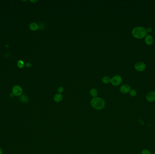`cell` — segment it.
<instances>
[{
  "label": "cell",
  "instance_id": "cell-7",
  "mask_svg": "<svg viewBox=\"0 0 155 154\" xmlns=\"http://www.w3.org/2000/svg\"><path fill=\"white\" fill-rule=\"evenodd\" d=\"M131 90V87L128 85H123L121 86L120 91L122 93L126 94L129 93Z\"/></svg>",
  "mask_w": 155,
  "mask_h": 154
},
{
  "label": "cell",
  "instance_id": "cell-10",
  "mask_svg": "<svg viewBox=\"0 0 155 154\" xmlns=\"http://www.w3.org/2000/svg\"><path fill=\"white\" fill-rule=\"evenodd\" d=\"M30 30L32 31H36L39 28V26L38 24L35 23H32L30 24L29 26Z\"/></svg>",
  "mask_w": 155,
  "mask_h": 154
},
{
  "label": "cell",
  "instance_id": "cell-16",
  "mask_svg": "<svg viewBox=\"0 0 155 154\" xmlns=\"http://www.w3.org/2000/svg\"><path fill=\"white\" fill-rule=\"evenodd\" d=\"M142 154H151V152L147 149H144L142 151Z\"/></svg>",
  "mask_w": 155,
  "mask_h": 154
},
{
  "label": "cell",
  "instance_id": "cell-14",
  "mask_svg": "<svg viewBox=\"0 0 155 154\" xmlns=\"http://www.w3.org/2000/svg\"><path fill=\"white\" fill-rule=\"evenodd\" d=\"M129 93L130 95L131 96H132V97H134V96H135L137 95V91H136L135 89H131Z\"/></svg>",
  "mask_w": 155,
  "mask_h": 154
},
{
  "label": "cell",
  "instance_id": "cell-3",
  "mask_svg": "<svg viewBox=\"0 0 155 154\" xmlns=\"http://www.w3.org/2000/svg\"><path fill=\"white\" fill-rule=\"evenodd\" d=\"M122 77L120 75H116L112 77L111 79V83L115 86H118L122 82Z\"/></svg>",
  "mask_w": 155,
  "mask_h": 154
},
{
  "label": "cell",
  "instance_id": "cell-11",
  "mask_svg": "<svg viewBox=\"0 0 155 154\" xmlns=\"http://www.w3.org/2000/svg\"><path fill=\"white\" fill-rule=\"evenodd\" d=\"M90 96L93 98L97 97V96L98 95V92L97 89L93 88L90 90Z\"/></svg>",
  "mask_w": 155,
  "mask_h": 154
},
{
  "label": "cell",
  "instance_id": "cell-6",
  "mask_svg": "<svg viewBox=\"0 0 155 154\" xmlns=\"http://www.w3.org/2000/svg\"><path fill=\"white\" fill-rule=\"evenodd\" d=\"M146 99L149 102L155 101V92L151 91L147 94L146 96Z\"/></svg>",
  "mask_w": 155,
  "mask_h": 154
},
{
  "label": "cell",
  "instance_id": "cell-18",
  "mask_svg": "<svg viewBox=\"0 0 155 154\" xmlns=\"http://www.w3.org/2000/svg\"><path fill=\"white\" fill-rule=\"evenodd\" d=\"M146 32L147 33H151L152 31V28H151V27H148L147 28H146Z\"/></svg>",
  "mask_w": 155,
  "mask_h": 154
},
{
  "label": "cell",
  "instance_id": "cell-20",
  "mask_svg": "<svg viewBox=\"0 0 155 154\" xmlns=\"http://www.w3.org/2000/svg\"><path fill=\"white\" fill-rule=\"evenodd\" d=\"M3 150L2 148L0 147V154H3Z\"/></svg>",
  "mask_w": 155,
  "mask_h": 154
},
{
  "label": "cell",
  "instance_id": "cell-13",
  "mask_svg": "<svg viewBox=\"0 0 155 154\" xmlns=\"http://www.w3.org/2000/svg\"><path fill=\"white\" fill-rule=\"evenodd\" d=\"M111 78L108 76H105L103 77L102 79V81L104 84H108L109 83L111 82Z\"/></svg>",
  "mask_w": 155,
  "mask_h": 154
},
{
  "label": "cell",
  "instance_id": "cell-15",
  "mask_svg": "<svg viewBox=\"0 0 155 154\" xmlns=\"http://www.w3.org/2000/svg\"><path fill=\"white\" fill-rule=\"evenodd\" d=\"M17 66L20 68H23L24 67V63L23 61L22 60H19L17 62Z\"/></svg>",
  "mask_w": 155,
  "mask_h": 154
},
{
  "label": "cell",
  "instance_id": "cell-4",
  "mask_svg": "<svg viewBox=\"0 0 155 154\" xmlns=\"http://www.w3.org/2000/svg\"><path fill=\"white\" fill-rule=\"evenodd\" d=\"M12 94L16 96H21L23 93V89L22 87L18 85H15L13 86L12 89Z\"/></svg>",
  "mask_w": 155,
  "mask_h": 154
},
{
  "label": "cell",
  "instance_id": "cell-9",
  "mask_svg": "<svg viewBox=\"0 0 155 154\" xmlns=\"http://www.w3.org/2000/svg\"><path fill=\"white\" fill-rule=\"evenodd\" d=\"M63 96L61 94H56L54 96V101L56 103L61 102L63 100Z\"/></svg>",
  "mask_w": 155,
  "mask_h": 154
},
{
  "label": "cell",
  "instance_id": "cell-21",
  "mask_svg": "<svg viewBox=\"0 0 155 154\" xmlns=\"http://www.w3.org/2000/svg\"><path fill=\"white\" fill-rule=\"evenodd\" d=\"M31 2H37V1H31Z\"/></svg>",
  "mask_w": 155,
  "mask_h": 154
},
{
  "label": "cell",
  "instance_id": "cell-1",
  "mask_svg": "<svg viewBox=\"0 0 155 154\" xmlns=\"http://www.w3.org/2000/svg\"><path fill=\"white\" fill-rule=\"evenodd\" d=\"M132 35L134 38L138 39H143L147 35L146 28L142 27H136L132 29Z\"/></svg>",
  "mask_w": 155,
  "mask_h": 154
},
{
  "label": "cell",
  "instance_id": "cell-19",
  "mask_svg": "<svg viewBox=\"0 0 155 154\" xmlns=\"http://www.w3.org/2000/svg\"><path fill=\"white\" fill-rule=\"evenodd\" d=\"M26 67L29 68V67H31V64L30 63H28L26 64Z\"/></svg>",
  "mask_w": 155,
  "mask_h": 154
},
{
  "label": "cell",
  "instance_id": "cell-12",
  "mask_svg": "<svg viewBox=\"0 0 155 154\" xmlns=\"http://www.w3.org/2000/svg\"><path fill=\"white\" fill-rule=\"evenodd\" d=\"M20 100L23 103H27L29 101V98L26 95H23L20 97Z\"/></svg>",
  "mask_w": 155,
  "mask_h": 154
},
{
  "label": "cell",
  "instance_id": "cell-22",
  "mask_svg": "<svg viewBox=\"0 0 155 154\" xmlns=\"http://www.w3.org/2000/svg\"><path fill=\"white\" fill-rule=\"evenodd\" d=\"M155 154V153H154V154Z\"/></svg>",
  "mask_w": 155,
  "mask_h": 154
},
{
  "label": "cell",
  "instance_id": "cell-17",
  "mask_svg": "<svg viewBox=\"0 0 155 154\" xmlns=\"http://www.w3.org/2000/svg\"><path fill=\"white\" fill-rule=\"evenodd\" d=\"M64 90V88L62 87V86L59 87L58 88V92L59 93H62L63 92Z\"/></svg>",
  "mask_w": 155,
  "mask_h": 154
},
{
  "label": "cell",
  "instance_id": "cell-5",
  "mask_svg": "<svg viewBox=\"0 0 155 154\" xmlns=\"http://www.w3.org/2000/svg\"><path fill=\"white\" fill-rule=\"evenodd\" d=\"M134 68L137 71L139 72H143L146 69V65L145 63L142 61H139L135 64Z\"/></svg>",
  "mask_w": 155,
  "mask_h": 154
},
{
  "label": "cell",
  "instance_id": "cell-8",
  "mask_svg": "<svg viewBox=\"0 0 155 154\" xmlns=\"http://www.w3.org/2000/svg\"><path fill=\"white\" fill-rule=\"evenodd\" d=\"M154 42L153 37L150 35H146L145 37V42L148 45H152Z\"/></svg>",
  "mask_w": 155,
  "mask_h": 154
},
{
  "label": "cell",
  "instance_id": "cell-2",
  "mask_svg": "<svg viewBox=\"0 0 155 154\" xmlns=\"http://www.w3.org/2000/svg\"><path fill=\"white\" fill-rule=\"evenodd\" d=\"M91 105L96 110H101L104 108L105 102L102 98L99 97L93 98L91 100Z\"/></svg>",
  "mask_w": 155,
  "mask_h": 154
}]
</instances>
